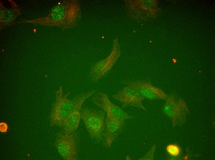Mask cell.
I'll list each match as a JSON object with an SVG mask.
<instances>
[{"label": "cell", "mask_w": 215, "mask_h": 160, "mask_svg": "<svg viewBox=\"0 0 215 160\" xmlns=\"http://www.w3.org/2000/svg\"><path fill=\"white\" fill-rule=\"evenodd\" d=\"M81 16L79 2L76 0H66L57 3L47 16L25 22L68 29L74 28L78 24Z\"/></svg>", "instance_id": "cell-1"}, {"label": "cell", "mask_w": 215, "mask_h": 160, "mask_svg": "<svg viewBox=\"0 0 215 160\" xmlns=\"http://www.w3.org/2000/svg\"><path fill=\"white\" fill-rule=\"evenodd\" d=\"M96 91L92 90L77 94L72 99L68 97L69 92L64 94L62 87L60 86L55 92L56 100L49 116L51 126L62 127L67 118L76 109H81L85 101Z\"/></svg>", "instance_id": "cell-2"}, {"label": "cell", "mask_w": 215, "mask_h": 160, "mask_svg": "<svg viewBox=\"0 0 215 160\" xmlns=\"http://www.w3.org/2000/svg\"><path fill=\"white\" fill-rule=\"evenodd\" d=\"M79 144L77 133H70L62 129L57 134L54 145L64 160H77L78 158Z\"/></svg>", "instance_id": "cell-3"}, {"label": "cell", "mask_w": 215, "mask_h": 160, "mask_svg": "<svg viewBox=\"0 0 215 160\" xmlns=\"http://www.w3.org/2000/svg\"><path fill=\"white\" fill-rule=\"evenodd\" d=\"M163 110L170 119L174 127L184 124L187 115L190 113L185 102L175 93L169 95L163 106Z\"/></svg>", "instance_id": "cell-4"}, {"label": "cell", "mask_w": 215, "mask_h": 160, "mask_svg": "<svg viewBox=\"0 0 215 160\" xmlns=\"http://www.w3.org/2000/svg\"><path fill=\"white\" fill-rule=\"evenodd\" d=\"M81 117L90 136L99 141L103 139L105 113L101 110L85 108L81 111Z\"/></svg>", "instance_id": "cell-5"}, {"label": "cell", "mask_w": 215, "mask_h": 160, "mask_svg": "<svg viewBox=\"0 0 215 160\" xmlns=\"http://www.w3.org/2000/svg\"><path fill=\"white\" fill-rule=\"evenodd\" d=\"M121 83L135 89L144 99L166 101L169 97V95L150 82L132 78L123 80Z\"/></svg>", "instance_id": "cell-6"}, {"label": "cell", "mask_w": 215, "mask_h": 160, "mask_svg": "<svg viewBox=\"0 0 215 160\" xmlns=\"http://www.w3.org/2000/svg\"><path fill=\"white\" fill-rule=\"evenodd\" d=\"M91 102L103 110L109 115L120 121L133 118L129 115L119 106L113 103L106 94L101 91L97 92L92 98Z\"/></svg>", "instance_id": "cell-7"}, {"label": "cell", "mask_w": 215, "mask_h": 160, "mask_svg": "<svg viewBox=\"0 0 215 160\" xmlns=\"http://www.w3.org/2000/svg\"><path fill=\"white\" fill-rule=\"evenodd\" d=\"M120 53L118 45L114 44L109 55L106 58L96 62L92 67L89 77L93 81H97L104 76L112 69Z\"/></svg>", "instance_id": "cell-8"}, {"label": "cell", "mask_w": 215, "mask_h": 160, "mask_svg": "<svg viewBox=\"0 0 215 160\" xmlns=\"http://www.w3.org/2000/svg\"><path fill=\"white\" fill-rule=\"evenodd\" d=\"M112 96L120 102L123 108L130 106L146 110L142 103L144 99L138 92L132 86H125L121 90Z\"/></svg>", "instance_id": "cell-9"}, {"label": "cell", "mask_w": 215, "mask_h": 160, "mask_svg": "<svg viewBox=\"0 0 215 160\" xmlns=\"http://www.w3.org/2000/svg\"><path fill=\"white\" fill-rule=\"evenodd\" d=\"M105 123L106 129L104 145L106 147L110 148L113 141L122 131L124 121H120L106 115Z\"/></svg>", "instance_id": "cell-10"}, {"label": "cell", "mask_w": 215, "mask_h": 160, "mask_svg": "<svg viewBox=\"0 0 215 160\" xmlns=\"http://www.w3.org/2000/svg\"><path fill=\"white\" fill-rule=\"evenodd\" d=\"M81 110L76 109L67 118L62 126L63 130L70 133L76 132L81 118Z\"/></svg>", "instance_id": "cell-11"}, {"label": "cell", "mask_w": 215, "mask_h": 160, "mask_svg": "<svg viewBox=\"0 0 215 160\" xmlns=\"http://www.w3.org/2000/svg\"><path fill=\"white\" fill-rule=\"evenodd\" d=\"M6 13H4L3 15H0L1 23L6 25L11 24L15 18L17 16L19 13L14 10L6 9Z\"/></svg>", "instance_id": "cell-12"}, {"label": "cell", "mask_w": 215, "mask_h": 160, "mask_svg": "<svg viewBox=\"0 0 215 160\" xmlns=\"http://www.w3.org/2000/svg\"><path fill=\"white\" fill-rule=\"evenodd\" d=\"M166 150L169 155L173 158L179 157L181 153V149L178 145L175 144H170L166 147Z\"/></svg>", "instance_id": "cell-13"}, {"label": "cell", "mask_w": 215, "mask_h": 160, "mask_svg": "<svg viewBox=\"0 0 215 160\" xmlns=\"http://www.w3.org/2000/svg\"><path fill=\"white\" fill-rule=\"evenodd\" d=\"M156 147L155 144L154 145L148 152L139 160H153L154 159V155Z\"/></svg>", "instance_id": "cell-14"}, {"label": "cell", "mask_w": 215, "mask_h": 160, "mask_svg": "<svg viewBox=\"0 0 215 160\" xmlns=\"http://www.w3.org/2000/svg\"><path fill=\"white\" fill-rule=\"evenodd\" d=\"M8 129V126L7 123L4 122L0 123V131L2 133L6 132Z\"/></svg>", "instance_id": "cell-15"}]
</instances>
